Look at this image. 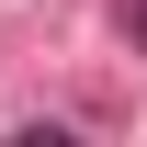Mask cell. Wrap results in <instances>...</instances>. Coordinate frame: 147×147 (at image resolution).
I'll return each mask as SVG.
<instances>
[{
	"instance_id": "1",
	"label": "cell",
	"mask_w": 147,
	"mask_h": 147,
	"mask_svg": "<svg viewBox=\"0 0 147 147\" xmlns=\"http://www.w3.org/2000/svg\"><path fill=\"white\" fill-rule=\"evenodd\" d=\"M113 34H125V45L147 57V0H113Z\"/></svg>"
}]
</instances>
